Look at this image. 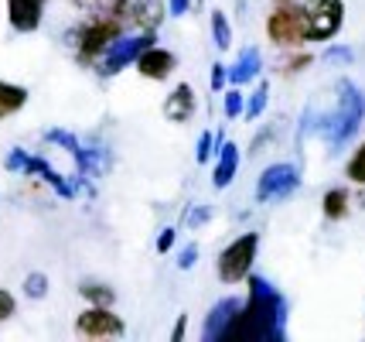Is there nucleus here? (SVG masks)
<instances>
[{
    "label": "nucleus",
    "instance_id": "obj_1",
    "mask_svg": "<svg viewBox=\"0 0 365 342\" xmlns=\"http://www.w3.org/2000/svg\"><path fill=\"white\" fill-rule=\"evenodd\" d=\"M287 339V301L267 277L250 274V298L242 301L236 322L222 342H284Z\"/></svg>",
    "mask_w": 365,
    "mask_h": 342
},
{
    "label": "nucleus",
    "instance_id": "obj_2",
    "mask_svg": "<svg viewBox=\"0 0 365 342\" xmlns=\"http://www.w3.org/2000/svg\"><path fill=\"white\" fill-rule=\"evenodd\" d=\"M311 124L304 127V131H314L324 141V144L338 151V147H345L359 134L365 120V93L355 86L351 79H341L338 82V103H334L331 114H318V116H307Z\"/></svg>",
    "mask_w": 365,
    "mask_h": 342
},
{
    "label": "nucleus",
    "instance_id": "obj_3",
    "mask_svg": "<svg viewBox=\"0 0 365 342\" xmlns=\"http://www.w3.org/2000/svg\"><path fill=\"white\" fill-rule=\"evenodd\" d=\"M123 31H127V24L113 11L110 14H93V21H86L79 31H76V59H79L82 66H96L113 41L123 38Z\"/></svg>",
    "mask_w": 365,
    "mask_h": 342
},
{
    "label": "nucleus",
    "instance_id": "obj_4",
    "mask_svg": "<svg viewBox=\"0 0 365 342\" xmlns=\"http://www.w3.org/2000/svg\"><path fill=\"white\" fill-rule=\"evenodd\" d=\"M267 34H270L273 45L280 49H301L307 41V21H304V4L284 0L277 4L267 17Z\"/></svg>",
    "mask_w": 365,
    "mask_h": 342
},
{
    "label": "nucleus",
    "instance_id": "obj_5",
    "mask_svg": "<svg viewBox=\"0 0 365 342\" xmlns=\"http://www.w3.org/2000/svg\"><path fill=\"white\" fill-rule=\"evenodd\" d=\"M256 253H259V236H256V233H242L239 240H232V243L219 253V263H215L219 281H222V284H239V281H246V277L253 274Z\"/></svg>",
    "mask_w": 365,
    "mask_h": 342
},
{
    "label": "nucleus",
    "instance_id": "obj_6",
    "mask_svg": "<svg viewBox=\"0 0 365 342\" xmlns=\"http://www.w3.org/2000/svg\"><path fill=\"white\" fill-rule=\"evenodd\" d=\"M154 45V31H137V34H123V38H116L110 49H106V55L96 62V72L103 76V79H110V76H116L120 69L127 66H137V59H140L143 51Z\"/></svg>",
    "mask_w": 365,
    "mask_h": 342
},
{
    "label": "nucleus",
    "instance_id": "obj_7",
    "mask_svg": "<svg viewBox=\"0 0 365 342\" xmlns=\"http://www.w3.org/2000/svg\"><path fill=\"white\" fill-rule=\"evenodd\" d=\"M307 41H331L345 24V0H304Z\"/></svg>",
    "mask_w": 365,
    "mask_h": 342
},
{
    "label": "nucleus",
    "instance_id": "obj_8",
    "mask_svg": "<svg viewBox=\"0 0 365 342\" xmlns=\"http://www.w3.org/2000/svg\"><path fill=\"white\" fill-rule=\"evenodd\" d=\"M301 188V171H297V164H270L263 175H259V181H256V202H284V198H290L294 192Z\"/></svg>",
    "mask_w": 365,
    "mask_h": 342
},
{
    "label": "nucleus",
    "instance_id": "obj_9",
    "mask_svg": "<svg viewBox=\"0 0 365 342\" xmlns=\"http://www.w3.org/2000/svg\"><path fill=\"white\" fill-rule=\"evenodd\" d=\"M4 168H7V171H14V175H38V178L48 181V185H51L62 198L76 196V188H72V185H68V181L51 168V164L41 161V158H34V154H28V151H21V147H14V151L4 158Z\"/></svg>",
    "mask_w": 365,
    "mask_h": 342
},
{
    "label": "nucleus",
    "instance_id": "obj_10",
    "mask_svg": "<svg viewBox=\"0 0 365 342\" xmlns=\"http://www.w3.org/2000/svg\"><path fill=\"white\" fill-rule=\"evenodd\" d=\"M123 332H127V326L110 305H89L76 318V336H82V339H120Z\"/></svg>",
    "mask_w": 365,
    "mask_h": 342
},
{
    "label": "nucleus",
    "instance_id": "obj_11",
    "mask_svg": "<svg viewBox=\"0 0 365 342\" xmlns=\"http://www.w3.org/2000/svg\"><path fill=\"white\" fill-rule=\"evenodd\" d=\"M45 141L65 147V151L76 158V164H79L82 175H103V171H106V164H110V151H93V147L82 144L79 137H76V134H68V131H48Z\"/></svg>",
    "mask_w": 365,
    "mask_h": 342
},
{
    "label": "nucleus",
    "instance_id": "obj_12",
    "mask_svg": "<svg viewBox=\"0 0 365 342\" xmlns=\"http://www.w3.org/2000/svg\"><path fill=\"white\" fill-rule=\"evenodd\" d=\"M110 11L127 28H137V31H158V24L164 21V4L160 0H113Z\"/></svg>",
    "mask_w": 365,
    "mask_h": 342
},
{
    "label": "nucleus",
    "instance_id": "obj_13",
    "mask_svg": "<svg viewBox=\"0 0 365 342\" xmlns=\"http://www.w3.org/2000/svg\"><path fill=\"white\" fill-rule=\"evenodd\" d=\"M239 308H242V301L239 298H219L212 308H208V318H205V328H202V336H205V342H219L225 339V332H229V326L236 322Z\"/></svg>",
    "mask_w": 365,
    "mask_h": 342
},
{
    "label": "nucleus",
    "instance_id": "obj_14",
    "mask_svg": "<svg viewBox=\"0 0 365 342\" xmlns=\"http://www.w3.org/2000/svg\"><path fill=\"white\" fill-rule=\"evenodd\" d=\"M45 4L48 0H7V21L11 28L21 34H31L41 28V17H45Z\"/></svg>",
    "mask_w": 365,
    "mask_h": 342
},
{
    "label": "nucleus",
    "instance_id": "obj_15",
    "mask_svg": "<svg viewBox=\"0 0 365 342\" xmlns=\"http://www.w3.org/2000/svg\"><path fill=\"white\" fill-rule=\"evenodd\" d=\"M175 69H178V59L168 49H158V45H150L137 59V72H140L143 79H154V82H164Z\"/></svg>",
    "mask_w": 365,
    "mask_h": 342
},
{
    "label": "nucleus",
    "instance_id": "obj_16",
    "mask_svg": "<svg viewBox=\"0 0 365 342\" xmlns=\"http://www.w3.org/2000/svg\"><path fill=\"white\" fill-rule=\"evenodd\" d=\"M191 114H195V93H191L188 82H178L175 93L164 99V116L175 124H185V120H191Z\"/></svg>",
    "mask_w": 365,
    "mask_h": 342
},
{
    "label": "nucleus",
    "instance_id": "obj_17",
    "mask_svg": "<svg viewBox=\"0 0 365 342\" xmlns=\"http://www.w3.org/2000/svg\"><path fill=\"white\" fill-rule=\"evenodd\" d=\"M236 171H239V147L229 141V144L219 147V161L212 168V185L215 188H229V181L236 178Z\"/></svg>",
    "mask_w": 365,
    "mask_h": 342
},
{
    "label": "nucleus",
    "instance_id": "obj_18",
    "mask_svg": "<svg viewBox=\"0 0 365 342\" xmlns=\"http://www.w3.org/2000/svg\"><path fill=\"white\" fill-rule=\"evenodd\" d=\"M259 66H263V55H259L256 49L239 51V59L232 62V69H229V82H232V86H246V82H253L256 76H259Z\"/></svg>",
    "mask_w": 365,
    "mask_h": 342
},
{
    "label": "nucleus",
    "instance_id": "obj_19",
    "mask_svg": "<svg viewBox=\"0 0 365 342\" xmlns=\"http://www.w3.org/2000/svg\"><path fill=\"white\" fill-rule=\"evenodd\" d=\"M24 103H28V89H24V86H14V82L0 79V120L21 114Z\"/></svg>",
    "mask_w": 365,
    "mask_h": 342
},
{
    "label": "nucleus",
    "instance_id": "obj_20",
    "mask_svg": "<svg viewBox=\"0 0 365 342\" xmlns=\"http://www.w3.org/2000/svg\"><path fill=\"white\" fill-rule=\"evenodd\" d=\"M349 209H351V196L345 188H328L324 198H321V212H324V219H331V223L345 219Z\"/></svg>",
    "mask_w": 365,
    "mask_h": 342
},
{
    "label": "nucleus",
    "instance_id": "obj_21",
    "mask_svg": "<svg viewBox=\"0 0 365 342\" xmlns=\"http://www.w3.org/2000/svg\"><path fill=\"white\" fill-rule=\"evenodd\" d=\"M212 38H215L219 51H229V45H232V24L222 11H212Z\"/></svg>",
    "mask_w": 365,
    "mask_h": 342
},
{
    "label": "nucleus",
    "instance_id": "obj_22",
    "mask_svg": "<svg viewBox=\"0 0 365 342\" xmlns=\"http://www.w3.org/2000/svg\"><path fill=\"white\" fill-rule=\"evenodd\" d=\"M79 294L89 301V305H113V298H116V294H113L106 284H99V281H82Z\"/></svg>",
    "mask_w": 365,
    "mask_h": 342
},
{
    "label": "nucleus",
    "instance_id": "obj_23",
    "mask_svg": "<svg viewBox=\"0 0 365 342\" xmlns=\"http://www.w3.org/2000/svg\"><path fill=\"white\" fill-rule=\"evenodd\" d=\"M267 99H270V82H259L256 86L253 96H246V120H256V116H263V110H267Z\"/></svg>",
    "mask_w": 365,
    "mask_h": 342
},
{
    "label": "nucleus",
    "instance_id": "obj_24",
    "mask_svg": "<svg viewBox=\"0 0 365 342\" xmlns=\"http://www.w3.org/2000/svg\"><path fill=\"white\" fill-rule=\"evenodd\" d=\"M345 178H349L351 185H365V141L351 151L349 164H345Z\"/></svg>",
    "mask_w": 365,
    "mask_h": 342
},
{
    "label": "nucleus",
    "instance_id": "obj_25",
    "mask_svg": "<svg viewBox=\"0 0 365 342\" xmlns=\"http://www.w3.org/2000/svg\"><path fill=\"white\" fill-rule=\"evenodd\" d=\"M222 110H225V116H229V120H236V116H242V114H246V96L239 93V86H232V89L225 93V99H222Z\"/></svg>",
    "mask_w": 365,
    "mask_h": 342
},
{
    "label": "nucleus",
    "instance_id": "obj_26",
    "mask_svg": "<svg viewBox=\"0 0 365 342\" xmlns=\"http://www.w3.org/2000/svg\"><path fill=\"white\" fill-rule=\"evenodd\" d=\"M24 294L28 298H45L48 294V277L41 271H34V274L24 277Z\"/></svg>",
    "mask_w": 365,
    "mask_h": 342
},
{
    "label": "nucleus",
    "instance_id": "obj_27",
    "mask_svg": "<svg viewBox=\"0 0 365 342\" xmlns=\"http://www.w3.org/2000/svg\"><path fill=\"white\" fill-rule=\"evenodd\" d=\"M212 154H215V134L205 131L198 137V144H195V158H198V164H205L212 161Z\"/></svg>",
    "mask_w": 365,
    "mask_h": 342
},
{
    "label": "nucleus",
    "instance_id": "obj_28",
    "mask_svg": "<svg viewBox=\"0 0 365 342\" xmlns=\"http://www.w3.org/2000/svg\"><path fill=\"white\" fill-rule=\"evenodd\" d=\"M324 62H331V66H349L351 59V49H345V45H331V49H324V55H321Z\"/></svg>",
    "mask_w": 365,
    "mask_h": 342
},
{
    "label": "nucleus",
    "instance_id": "obj_29",
    "mask_svg": "<svg viewBox=\"0 0 365 342\" xmlns=\"http://www.w3.org/2000/svg\"><path fill=\"white\" fill-rule=\"evenodd\" d=\"M14 311H17V298L11 291H4V288H0V322H7Z\"/></svg>",
    "mask_w": 365,
    "mask_h": 342
},
{
    "label": "nucleus",
    "instance_id": "obj_30",
    "mask_svg": "<svg viewBox=\"0 0 365 342\" xmlns=\"http://www.w3.org/2000/svg\"><path fill=\"white\" fill-rule=\"evenodd\" d=\"M195 261H198V246H195V243H188L181 253H178V267H181V271H191V267H195Z\"/></svg>",
    "mask_w": 365,
    "mask_h": 342
},
{
    "label": "nucleus",
    "instance_id": "obj_31",
    "mask_svg": "<svg viewBox=\"0 0 365 342\" xmlns=\"http://www.w3.org/2000/svg\"><path fill=\"white\" fill-rule=\"evenodd\" d=\"M175 226H164L160 229V236H158V253H168V250H171V246H175Z\"/></svg>",
    "mask_w": 365,
    "mask_h": 342
},
{
    "label": "nucleus",
    "instance_id": "obj_32",
    "mask_svg": "<svg viewBox=\"0 0 365 342\" xmlns=\"http://www.w3.org/2000/svg\"><path fill=\"white\" fill-rule=\"evenodd\" d=\"M225 79H229V69L222 62H215L212 66V89H225Z\"/></svg>",
    "mask_w": 365,
    "mask_h": 342
},
{
    "label": "nucleus",
    "instance_id": "obj_33",
    "mask_svg": "<svg viewBox=\"0 0 365 342\" xmlns=\"http://www.w3.org/2000/svg\"><path fill=\"white\" fill-rule=\"evenodd\" d=\"M188 7H191V0H171V14H175V17H181Z\"/></svg>",
    "mask_w": 365,
    "mask_h": 342
},
{
    "label": "nucleus",
    "instance_id": "obj_34",
    "mask_svg": "<svg viewBox=\"0 0 365 342\" xmlns=\"http://www.w3.org/2000/svg\"><path fill=\"white\" fill-rule=\"evenodd\" d=\"M185 326H188V318L181 315V318H178V326H175V332H171V336H175V339H181V336H185Z\"/></svg>",
    "mask_w": 365,
    "mask_h": 342
},
{
    "label": "nucleus",
    "instance_id": "obj_35",
    "mask_svg": "<svg viewBox=\"0 0 365 342\" xmlns=\"http://www.w3.org/2000/svg\"><path fill=\"white\" fill-rule=\"evenodd\" d=\"M208 219V209H195L191 212V223H205Z\"/></svg>",
    "mask_w": 365,
    "mask_h": 342
},
{
    "label": "nucleus",
    "instance_id": "obj_36",
    "mask_svg": "<svg viewBox=\"0 0 365 342\" xmlns=\"http://www.w3.org/2000/svg\"><path fill=\"white\" fill-rule=\"evenodd\" d=\"M273 4H284V0H273Z\"/></svg>",
    "mask_w": 365,
    "mask_h": 342
}]
</instances>
